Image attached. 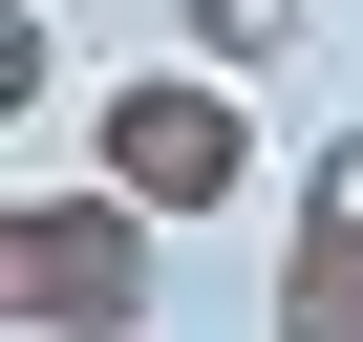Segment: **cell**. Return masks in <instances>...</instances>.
Here are the masks:
<instances>
[{"instance_id":"4","label":"cell","mask_w":363,"mask_h":342,"mask_svg":"<svg viewBox=\"0 0 363 342\" xmlns=\"http://www.w3.org/2000/svg\"><path fill=\"white\" fill-rule=\"evenodd\" d=\"M171 22H193V65H214V86H278V65L320 43V0H171Z\"/></svg>"},{"instance_id":"2","label":"cell","mask_w":363,"mask_h":342,"mask_svg":"<svg viewBox=\"0 0 363 342\" xmlns=\"http://www.w3.org/2000/svg\"><path fill=\"white\" fill-rule=\"evenodd\" d=\"M86 193H128L150 236L235 214V193H257V86H214V65H128V86L86 107Z\"/></svg>"},{"instance_id":"3","label":"cell","mask_w":363,"mask_h":342,"mask_svg":"<svg viewBox=\"0 0 363 342\" xmlns=\"http://www.w3.org/2000/svg\"><path fill=\"white\" fill-rule=\"evenodd\" d=\"M278 342H363V128L299 150V236H278Z\"/></svg>"},{"instance_id":"1","label":"cell","mask_w":363,"mask_h":342,"mask_svg":"<svg viewBox=\"0 0 363 342\" xmlns=\"http://www.w3.org/2000/svg\"><path fill=\"white\" fill-rule=\"evenodd\" d=\"M0 321L22 342H150L171 321V236L128 193H0Z\"/></svg>"}]
</instances>
